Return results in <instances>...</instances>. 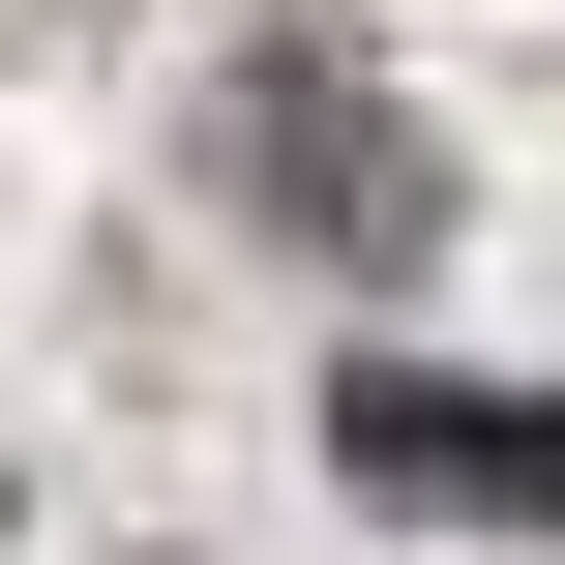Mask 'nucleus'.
I'll return each mask as SVG.
<instances>
[{
  "label": "nucleus",
  "mask_w": 565,
  "mask_h": 565,
  "mask_svg": "<svg viewBox=\"0 0 565 565\" xmlns=\"http://www.w3.org/2000/svg\"><path fill=\"white\" fill-rule=\"evenodd\" d=\"M238 179H268V238H328V268H387V238H447V149L358 89V60H268L238 89Z\"/></svg>",
  "instance_id": "f03ea898"
},
{
  "label": "nucleus",
  "mask_w": 565,
  "mask_h": 565,
  "mask_svg": "<svg viewBox=\"0 0 565 565\" xmlns=\"http://www.w3.org/2000/svg\"><path fill=\"white\" fill-rule=\"evenodd\" d=\"M358 507H477V536H565V387H447V358H358L328 387Z\"/></svg>",
  "instance_id": "f257e3e1"
}]
</instances>
